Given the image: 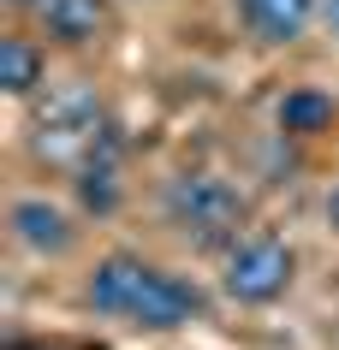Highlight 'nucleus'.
<instances>
[{"instance_id":"obj_1","label":"nucleus","mask_w":339,"mask_h":350,"mask_svg":"<svg viewBox=\"0 0 339 350\" xmlns=\"http://www.w3.org/2000/svg\"><path fill=\"white\" fill-rule=\"evenodd\" d=\"M77 303L95 321H113V327H125V332H149V338H167V332H185L197 321H208V291L203 285L143 261L137 250L95 256L84 285H77Z\"/></svg>"},{"instance_id":"obj_2","label":"nucleus","mask_w":339,"mask_h":350,"mask_svg":"<svg viewBox=\"0 0 339 350\" xmlns=\"http://www.w3.org/2000/svg\"><path fill=\"white\" fill-rule=\"evenodd\" d=\"M250 196L232 178H221V172H179V178H167L161 185V220H167V232H179L185 243H197V250H232V243L244 238L250 226Z\"/></svg>"},{"instance_id":"obj_3","label":"nucleus","mask_w":339,"mask_h":350,"mask_svg":"<svg viewBox=\"0 0 339 350\" xmlns=\"http://www.w3.org/2000/svg\"><path fill=\"white\" fill-rule=\"evenodd\" d=\"M30 148H36V161L77 172L101 148H119V137H113V119L90 83H60V90H48V101L30 119Z\"/></svg>"},{"instance_id":"obj_4","label":"nucleus","mask_w":339,"mask_h":350,"mask_svg":"<svg viewBox=\"0 0 339 350\" xmlns=\"http://www.w3.org/2000/svg\"><path fill=\"white\" fill-rule=\"evenodd\" d=\"M298 285V250L280 232H244L221 256V297L232 309H274Z\"/></svg>"},{"instance_id":"obj_5","label":"nucleus","mask_w":339,"mask_h":350,"mask_svg":"<svg viewBox=\"0 0 339 350\" xmlns=\"http://www.w3.org/2000/svg\"><path fill=\"white\" fill-rule=\"evenodd\" d=\"M6 238L36 261H66L77 250V238H84V226L54 196H12L6 202Z\"/></svg>"},{"instance_id":"obj_6","label":"nucleus","mask_w":339,"mask_h":350,"mask_svg":"<svg viewBox=\"0 0 339 350\" xmlns=\"http://www.w3.org/2000/svg\"><path fill=\"white\" fill-rule=\"evenodd\" d=\"M316 18H321V0H238V24L262 48H298Z\"/></svg>"},{"instance_id":"obj_7","label":"nucleus","mask_w":339,"mask_h":350,"mask_svg":"<svg viewBox=\"0 0 339 350\" xmlns=\"http://www.w3.org/2000/svg\"><path fill=\"white\" fill-rule=\"evenodd\" d=\"M274 125H280V137H292V143H316V137H327V131L339 125V95L321 90V83H292V90L274 101Z\"/></svg>"},{"instance_id":"obj_8","label":"nucleus","mask_w":339,"mask_h":350,"mask_svg":"<svg viewBox=\"0 0 339 350\" xmlns=\"http://www.w3.org/2000/svg\"><path fill=\"white\" fill-rule=\"evenodd\" d=\"M108 30V0H42L36 6V36L48 48H90Z\"/></svg>"},{"instance_id":"obj_9","label":"nucleus","mask_w":339,"mask_h":350,"mask_svg":"<svg viewBox=\"0 0 339 350\" xmlns=\"http://www.w3.org/2000/svg\"><path fill=\"white\" fill-rule=\"evenodd\" d=\"M72 196L90 220H113L125 208V172H119V148H101L95 161H84L72 172Z\"/></svg>"},{"instance_id":"obj_10","label":"nucleus","mask_w":339,"mask_h":350,"mask_svg":"<svg viewBox=\"0 0 339 350\" xmlns=\"http://www.w3.org/2000/svg\"><path fill=\"white\" fill-rule=\"evenodd\" d=\"M42 83H48V42L6 36L0 42V90L12 95V101H30Z\"/></svg>"},{"instance_id":"obj_11","label":"nucleus","mask_w":339,"mask_h":350,"mask_svg":"<svg viewBox=\"0 0 339 350\" xmlns=\"http://www.w3.org/2000/svg\"><path fill=\"white\" fill-rule=\"evenodd\" d=\"M321 30L339 42V0H321Z\"/></svg>"},{"instance_id":"obj_12","label":"nucleus","mask_w":339,"mask_h":350,"mask_svg":"<svg viewBox=\"0 0 339 350\" xmlns=\"http://www.w3.org/2000/svg\"><path fill=\"white\" fill-rule=\"evenodd\" d=\"M321 214H327V232H334V238H339V185L327 190V208H321Z\"/></svg>"},{"instance_id":"obj_13","label":"nucleus","mask_w":339,"mask_h":350,"mask_svg":"<svg viewBox=\"0 0 339 350\" xmlns=\"http://www.w3.org/2000/svg\"><path fill=\"white\" fill-rule=\"evenodd\" d=\"M6 350H48V345H36V338H12Z\"/></svg>"},{"instance_id":"obj_14","label":"nucleus","mask_w":339,"mask_h":350,"mask_svg":"<svg viewBox=\"0 0 339 350\" xmlns=\"http://www.w3.org/2000/svg\"><path fill=\"white\" fill-rule=\"evenodd\" d=\"M6 6H30V12H36V6H42V0H6Z\"/></svg>"}]
</instances>
